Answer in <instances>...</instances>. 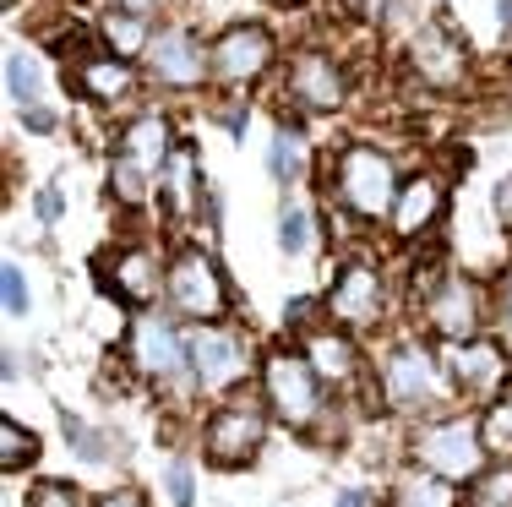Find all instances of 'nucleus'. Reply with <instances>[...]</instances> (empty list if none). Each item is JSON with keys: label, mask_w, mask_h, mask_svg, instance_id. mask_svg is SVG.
Returning <instances> with one entry per match:
<instances>
[{"label": "nucleus", "mask_w": 512, "mask_h": 507, "mask_svg": "<svg viewBox=\"0 0 512 507\" xmlns=\"http://www.w3.org/2000/svg\"><path fill=\"white\" fill-rule=\"evenodd\" d=\"M164 289H169V306H175L180 317H191L197 328L202 322H224L229 317L224 273H218V262L207 257V251H197V246H180L175 257H169Z\"/></svg>", "instance_id": "obj_1"}, {"label": "nucleus", "mask_w": 512, "mask_h": 507, "mask_svg": "<svg viewBox=\"0 0 512 507\" xmlns=\"http://www.w3.org/2000/svg\"><path fill=\"white\" fill-rule=\"evenodd\" d=\"M262 393H267V409L295 431H311L322 420V377L311 371L306 355L273 349L262 360Z\"/></svg>", "instance_id": "obj_2"}, {"label": "nucleus", "mask_w": 512, "mask_h": 507, "mask_svg": "<svg viewBox=\"0 0 512 507\" xmlns=\"http://www.w3.org/2000/svg\"><path fill=\"white\" fill-rule=\"evenodd\" d=\"M414 464L431 475L453 480V486H474L485 475V437L469 420H436L414 437Z\"/></svg>", "instance_id": "obj_3"}, {"label": "nucleus", "mask_w": 512, "mask_h": 507, "mask_svg": "<svg viewBox=\"0 0 512 507\" xmlns=\"http://www.w3.org/2000/svg\"><path fill=\"white\" fill-rule=\"evenodd\" d=\"M338 202H344L355 219L376 224L393 213L398 202V169L387 153L376 148H349L344 159H338Z\"/></svg>", "instance_id": "obj_4"}, {"label": "nucleus", "mask_w": 512, "mask_h": 507, "mask_svg": "<svg viewBox=\"0 0 512 507\" xmlns=\"http://www.w3.org/2000/svg\"><path fill=\"white\" fill-rule=\"evenodd\" d=\"M382 393H387V404L404 409V415L431 409L436 398H442V366H436V355H425L420 344H398L382 366Z\"/></svg>", "instance_id": "obj_5"}, {"label": "nucleus", "mask_w": 512, "mask_h": 507, "mask_svg": "<svg viewBox=\"0 0 512 507\" xmlns=\"http://www.w3.org/2000/svg\"><path fill=\"white\" fill-rule=\"evenodd\" d=\"M262 437H267L262 409H251V404H224L213 420H207L202 448H207V458H213V464L240 469V464H251V458L262 453Z\"/></svg>", "instance_id": "obj_6"}, {"label": "nucleus", "mask_w": 512, "mask_h": 507, "mask_svg": "<svg viewBox=\"0 0 512 507\" xmlns=\"http://www.w3.org/2000/svg\"><path fill=\"white\" fill-rule=\"evenodd\" d=\"M409 66L425 88L447 93V88H463V77H469V50H463V39L447 22H431V28H420L409 39Z\"/></svg>", "instance_id": "obj_7"}, {"label": "nucleus", "mask_w": 512, "mask_h": 507, "mask_svg": "<svg viewBox=\"0 0 512 507\" xmlns=\"http://www.w3.org/2000/svg\"><path fill=\"white\" fill-rule=\"evenodd\" d=\"M480 284L463 279V273H447L442 284L425 295V322H431V333L442 338V344H458V338H474L480 333Z\"/></svg>", "instance_id": "obj_8"}, {"label": "nucleus", "mask_w": 512, "mask_h": 507, "mask_svg": "<svg viewBox=\"0 0 512 507\" xmlns=\"http://www.w3.org/2000/svg\"><path fill=\"white\" fill-rule=\"evenodd\" d=\"M436 366L458 393H496L507 377V349L491 344V338H458L436 355Z\"/></svg>", "instance_id": "obj_9"}, {"label": "nucleus", "mask_w": 512, "mask_h": 507, "mask_svg": "<svg viewBox=\"0 0 512 507\" xmlns=\"http://www.w3.org/2000/svg\"><path fill=\"white\" fill-rule=\"evenodd\" d=\"M126 355L142 377H175L191 360L186 338H175V328H169L164 317H153V311H137V322H131V333H126Z\"/></svg>", "instance_id": "obj_10"}, {"label": "nucleus", "mask_w": 512, "mask_h": 507, "mask_svg": "<svg viewBox=\"0 0 512 507\" xmlns=\"http://www.w3.org/2000/svg\"><path fill=\"white\" fill-rule=\"evenodd\" d=\"M267 66H273V33L256 28V22H240V28H229L224 39L213 44V77L229 82V88L262 77Z\"/></svg>", "instance_id": "obj_11"}, {"label": "nucleus", "mask_w": 512, "mask_h": 507, "mask_svg": "<svg viewBox=\"0 0 512 507\" xmlns=\"http://www.w3.org/2000/svg\"><path fill=\"white\" fill-rule=\"evenodd\" d=\"M186 355H191V371H197L202 388H224L229 377L246 371V344H240V333L218 328V322H202V328L186 338Z\"/></svg>", "instance_id": "obj_12"}, {"label": "nucleus", "mask_w": 512, "mask_h": 507, "mask_svg": "<svg viewBox=\"0 0 512 507\" xmlns=\"http://www.w3.org/2000/svg\"><path fill=\"white\" fill-rule=\"evenodd\" d=\"M289 93H295V104L327 115V110L344 104V71H338V60H327L322 50H300L289 60Z\"/></svg>", "instance_id": "obj_13"}, {"label": "nucleus", "mask_w": 512, "mask_h": 507, "mask_svg": "<svg viewBox=\"0 0 512 507\" xmlns=\"http://www.w3.org/2000/svg\"><path fill=\"white\" fill-rule=\"evenodd\" d=\"M327 311H333L344 328H371V322L382 317V279H376V268L349 262V268L338 273L333 295H327Z\"/></svg>", "instance_id": "obj_14"}, {"label": "nucleus", "mask_w": 512, "mask_h": 507, "mask_svg": "<svg viewBox=\"0 0 512 507\" xmlns=\"http://www.w3.org/2000/svg\"><path fill=\"white\" fill-rule=\"evenodd\" d=\"M148 71L164 88H197V82L207 77V55L197 50V39L180 28L158 33V39L148 44Z\"/></svg>", "instance_id": "obj_15"}, {"label": "nucleus", "mask_w": 512, "mask_h": 507, "mask_svg": "<svg viewBox=\"0 0 512 507\" xmlns=\"http://www.w3.org/2000/svg\"><path fill=\"white\" fill-rule=\"evenodd\" d=\"M109 295H120L126 306H148V300L158 295V284H164V268H158L153 251L131 246L120 251V257H109Z\"/></svg>", "instance_id": "obj_16"}, {"label": "nucleus", "mask_w": 512, "mask_h": 507, "mask_svg": "<svg viewBox=\"0 0 512 507\" xmlns=\"http://www.w3.org/2000/svg\"><path fill=\"white\" fill-rule=\"evenodd\" d=\"M436 219H442V180L431 175H414L409 186H398V202H393V229L404 240L425 235Z\"/></svg>", "instance_id": "obj_17"}, {"label": "nucleus", "mask_w": 512, "mask_h": 507, "mask_svg": "<svg viewBox=\"0 0 512 507\" xmlns=\"http://www.w3.org/2000/svg\"><path fill=\"white\" fill-rule=\"evenodd\" d=\"M306 360L327 388H349V382L360 377V355H355V344H349L344 333H311L306 338Z\"/></svg>", "instance_id": "obj_18"}, {"label": "nucleus", "mask_w": 512, "mask_h": 507, "mask_svg": "<svg viewBox=\"0 0 512 507\" xmlns=\"http://www.w3.org/2000/svg\"><path fill=\"white\" fill-rule=\"evenodd\" d=\"M120 153L126 159H137L142 169H164L169 164V126L158 115H142V120H131L126 131H120Z\"/></svg>", "instance_id": "obj_19"}, {"label": "nucleus", "mask_w": 512, "mask_h": 507, "mask_svg": "<svg viewBox=\"0 0 512 507\" xmlns=\"http://www.w3.org/2000/svg\"><path fill=\"white\" fill-rule=\"evenodd\" d=\"M99 39L115 50V60H131V55H142L148 50V17L142 11H131V6H115V11H104V22H99Z\"/></svg>", "instance_id": "obj_20"}, {"label": "nucleus", "mask_w": 512, "mask_h": 507, "mask_svg": "<svg viewBox=\"0 0 512 507\" xmlns=\"http://www.w3.org/2000/svg\"><path fill=\"white\" fill-rule=\"evenodd\" d=\"M77 88L88 93V99H99V104H115V99H126L131 93V66L126 60H82L77 66Z\"/></svg>", "instance_id": "obj_21"}, {"label": "nucleus", "mask_w": 512, "mask_h": 507, "mask_svg": "<svg viewBox=\"0 0 512 507\" xmlns=\"http://www.w3.org/2000/svg\"><path fill=\"white\" fill-rule=\"evenodd\" d=\"M393 507H458V486L431 469H409L393 486Z\"/></svg>", "instance_id": "obj_22"}, {"label": "nucleus", "mask_w": 512, "mask_h": 507, "mask_svg": "<svg viewBox=\"0 0 512 507\" xmlns=\"http://www.w3.org/2000/svg\"><path fill=\"white\" fill-rule=\"evenodd\" d=\"M197 186H202V180H197V153L175 148V153H169V164H164V208L175 213V219H186Z\"/></svg>", "instance_id": "obj_23"}, {"label": "nucleus", "mask_w": 512, "mask_h": 507, "mask_svg": "<svg viewBox=\"0 0 512 507\" xmlns=\"http://www.w3.org/2000/svg\"><path fill=\"white\" fill-rule=\"evenodd\" d=\"M109 191H115L120 208H142V202L153 197V169H142L137 159H126V153H120V159L109 164Z\"/></svg>", "instance_id": "obj_24"}, {"label": "nucleus", "mask_w": 512, "mask_h": 507, "mask_svg": "<svg viewBox=\"0 0 512 507\" xmlns=\"http://www.w3.org/2000/svg\"><path fill=\"white\" fill-rule=\"evenodd\" d=\"M267 169H273L278 180H300V175H306V137H300V126H278L273 131Z\"/></svg>", "instance_id": "obj_25"}, {"label": "nucleus", "mask_w": 512, "mask_h": 507, "mask_svg": "<svg viewBox=\"0 0 512 507\" xmlns=\"http://www.w3.org/2000/svg\"><path fill=\"white\" fill-rule=\"evenodd\" d=\"M480 437H485V453L491 458H512V393L496 398L480 415Z\"/></svg>", "instance_id": "obj_26"}, {"label": "nucleus", "mask_w": 512, "mask_h": 507, "mask_svg": "<svg viewBox=\"0 0 512 507\" xmlns=\"http://www.w3.org/2000/svg\"><path fill=\"white\" fill-rule=\"evenodd\" d=\"M33 458H39V437H33L28 426H17V420H6V426H0V469L17 475V469L33 464Z\"/></svg>", "instance_id": "obj_27"}, {"label": "nucleus", "mask_w": 512, "mask_h": 507, "mask_svg": "<svg viewBox=\"0 0 512 507\" xmlns=\"http://www.w3.org/2000/svg\"><path fill=\"white\" fill-rule=\"evenodd\" d=\"M6 88H11V99L28 110V104H39V60L33 55H22V50H11L6 55Z\"/></svg>", "instance_id": "obj_28"}, {"label": "nucleus", "mask_w": 512, "mask_h": 507, "mask_svg": "<svg viewBox=\"0 0 512 507\" xmlns=\"http://www.w3.org/2000/svg\"><path fill=\"white\" fill-rule=\"evenodd\" d=\"M463 507H512V469H491L463 486Z\"/></svg>", "instance_id": "obj_29"}, {"label": "nucleus", "mask_w": 512, "mask_h": 507, "mask_svg": "<svg viewBox=\"0 0 512 507\" xmlns=\"http://www.w3.org/2000/svg\"><path fill=\"white\" fill-rule=\"evenodd\" d=\"M278 240H284V251H306L311 246V213L306 208H289L284 224H278Z\"/></svg>", "instance_id": "obj_30"}, {"label": "nucleus", "mask_w": 512, "mask_h": 507, "mask_svg": "<svg viewBox=\"0 0 512 507\" xmlns=\"http://www.w3.org/2000/svg\"><path fill=\"white\" fill-rule=\"evenodd\" d=\"M28 507H77V491H71L66 480H39V486L28 491Z\"/></svg>", "instance_id": "obj_31"}, {"label": "nucleus", "mask_w": 512, "mask_h": 507, "mask_svg": "<svg viewBox=\"0 0 512 507\" xmlns=\"http://www.w3.org/2000/svg\"><path fill=\"white\" fill-rule=\"evenodd\" d=\"M0 289H6V311H11V317H22V311H28V284H22L17 262L0 268Z\"/></svg>", "instance_id": "obj_32"}, {"label": "nucleus", "mask_w": 512, "mask_h": 507, "mask_svg": "<svg viewBox=\"0 0 512 507\" xmlns=\"http://www.w3.org/2000/svg\"><path fill=\"white\" fill-rule=\"evenodd\" d=\"M169 502H175V507H197V491H191V469L186 464L169 469Z\"/></svg>", "instance_id": "obj_33"}, {"label": "nucleus", "mask_w": 512, "mask_h": 507, "mask_svg": "<svg viewBox=\"0 0 512 507\" xmlns=\"http://www.w3.org/2000/svg\"><path fill=\"white\" fill-rule=\"evenodd\" d=\"M349 6V17H360V22H382L387 17V0H344Z\"/></svg>", "instance_id": "obj_34"}, {"label": "nucleus", "mask_w": 512, "mask_h": 507, "mask_svg": "<svg viewBox=\"0 0 512 507\" xmlns=\"http://www.w3.org/2000/svg\"><path fill=\"white\" fill-rule=\"evenodd\" d=\"M491 202H496V213H502V224H507V235H512V180L502 175L496 180V191H491Z\"/></svg>", "instance_id": "obj_35"}, {"label": "nucleus", "mask_w": 512, "mask_h": 507, "mask_svg": "<svg viewBox=\"0 0 512 507\" xmlns=\"http://www.w3.org/2000/svg\"><path fill=\"white\" fill-rule=\"evenodd\" d=\"M39 213H44V224H55V219H60V191H55V186H44V191H39Z\"/></svg>", "instance_id": "obj_36"}, {"label": "nucleus", "mask_w": 512, "mask_h": 507, "mask_svg": "<svg viewBox=\"0 0 512 507\" xmlns=\"http://www.w3.org/2000/svg\"><path fill=\"white\" fill-rule=\"evenodd\" d=\"M22 120H28L33 131H50V126H55V115H50V110H39V104H28V110H22Z\"/></svg>", "instance_id": "obj_37"}, {"label": "nucleus", "mask_w": 512, "mask_h": 507, "mask_svg": "<svg viewBox=\"0 0 512 507\" xmlns=\"http://www.w3.org/2000/svg\"><path fill=\"white\" fill-rule=\"evenodd\" d=\"M99 507H148V502H142L137 491H115V497H104Z\"/></svg>", "instance_id": "obj_38"}, {"label": "nucleus", "mask_w": 512, "mask_h": 507, "mask_svg": "<svg viewBox=\"0 0 512 507\" xmlns=\"http://www.w3.org/2000/svg\"><path fill=\"white\" fill-rule=\"evenodd\" d=\"M496 17H502V28L512 33V0H496Z\"/></svg>", "instance_id": "obj_39"}, {"label": "nucleus", "mask_w": 512, "mask_h": 507, "mask_svg": "<svg viewBox=\"0 0 512 507\" xmlns=\"http://www.w3.org/2000/svg\"><path fill=\"white\" fill-rule=\"evenodd\" d=\"M338 507H365V491H344V497H338Z\"/></svg>", "instance_id": "obj_40"}, {"label": "nucleus", "mask_w": 512, "mask_h": 507, "mask_svg": "<svg viewBox=\"0 0 512 507\" xmlns=\"http://www.w3.org/2000/svg\"><path fill=\"white\" fill-rule=\"evenodd\" d=\"M502 306H507V322H512V279L502 284Z\"/></svg>", "instance_id": "obj_41"}, {"label": "nucleus", "mask_w": 512, "mask_h": 507, "mask_svg": "<svg viewBox=\"0 0 512 507\" xmlns=\"http://www.w3.org/2000/svg\"><path fill=\"white\" fill-rule=\"evenodd\" d=\"M120 6H131V11H148V6H158V0H120Z\"/></svg>", "instance_id": "obj_42"}, {"label": "nucleus", "mask_w": 512, "mask_h": 507, "mask_svg": "<svg viewBox=\"0 0 512 507\" xmlns=\"http://www.w3.org/2000/svg\"><path fill=\"white\" fill-rule=\"evenodd\" d=\"M267 6H295V0H267Z\"/></svg>", "instance_id": "obj_43"}, {"label": "nucleus", "mask_w": 512, "mask_h": 507, "mask_svg": "<svg viewBox=\"0 0 512 507\" xmlns=\"http://www.w3.org/2000/svg\"><path fill=\"white\" fill-rule=\"evenodd\" d=\"M6 6H17V0H6Z\"/></svg>", "instance_id": "obj_44"}]
</instances>
